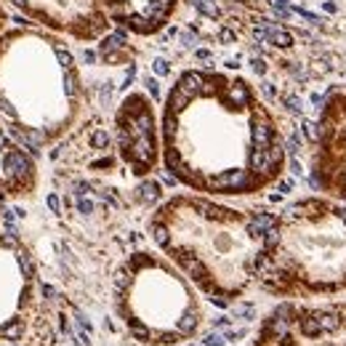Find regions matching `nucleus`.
Listing matches in <instances>:
<instances>
[{
    "label": "nucleus",
    "instance_id": "11",
    "mask_svg": "<svg viewBox=\"0 0 346 346\" xmlns=\"http://www.w3.org/2000/svg\"><path fill=\"white\" fill-rule=\"evenodd\" d=\"M274 43L282 45V48H285V45H290L293 40H290V35H288V32H274Z\"/></svg>",
    "mask_w": 346,
    "mask_h": 346
},
{
    "label": "nucleus",
    "instance_id": "1",
    "mask_svg": "<svg viewBox=\"0 0 346 346\" xmlns=\"http://www.w3.org/2000/svg\"><path fill=\"white\" fill-rule=\"evenodd\" d=\"M163 163L173 181L210 195H250L280 176L285 147L245 80L189 69L163 112Z\"/></svg>",
    "mask_w": 346,
    "mask_h": 346
},
{
    "label": "nucleus",
    "instance_id": "4",
    "mask_svg": "<svg viewBox=\"0 0 346 346\" xmlns=\"http://www.w3.org/2000/svg\"><path fill=\"white\" fill-rule=\"evenodd\" d=\"M274 296H330L346 290V208L298 200L277 216V243L258 274Z\"/></svg>",
    "mask_w": 346,
    "mask_h": 346
},
{
    "label": "nucleus",
    "instance_id": "3",
    "mask_svg": "<svg viewBox=\"0 0 346 346\" xmlns=\"http://www.w3.org/2000/svg\"><path fill=\"white\" fill-rule=\"evenodd\" d=\"M77 101V62L56 32L11 24L0 35V117L32 154L72 125Z\"/></svg>",
    "mask_w": 346,
    "mask_h": 346
},
{
    "label": "nucleus",
    "instance_id": "7",
    "mask_svg": "<svg viewBox=\"0 0 346 346\" xmlns=\"http://www.w3.org/2000/svg\"><path fill=\"white\" fill-rule=\"evenodd\" d=\"M3 3L21 14L30 24L56 35H69L83 43L101 38L112 24L107 0H3Z\"/></svg>",
    "mask_w": 346,
    "mask_h": 346
},
{
    "label": "nucleus",
    "instance_id": "2",
    "mask_svg": "<svg viewBox=\"0 0 346 346\" xmlns=\"http://www.w3.org/2000/svg\"><path fill=\"white\" fill-rule=\"evenodd\" d=\"M277 216L243 213L205 197H173L154 213L152 240L213 304L226 306L267 261V232Z\"/></svg>",
    "mask_w": 346,
    "mask_h": 346
},
{
    "label": "nucleus",
    "instance_id": "10",
    "mask_svg": "<svg viewBox=\"0 0 346 346\" xmlns=\"http://www.w3.org/2000/svg\"><path fill=\"white\" fill-rule=\"evenodd\" d=\"M8 27H11V14H8V6L0 0V35H3Z\"/></svg>",
    "mask_w": 346,
    "mask_h": 346
},
{
    "label": "nucleus",
    "instance_id": "5",
    "mask_svg": "<svg viewBox=\"0 0 346 346\" xmlns=\"http://www.w3.org/2000/svg\"><path fill=\"white\" fill-rule=\"evenodd\" d=\"M115 309L130 336L149 346H176L192 338L202 322V309L187 282L144 250L117 269Z\"/></svg>",
    "mask_w": 346,
    "mask_h": 346
},
{
    "label": "nucleus",
    "instance_id": "8",
    "mask_svg": "<svg viewBox=\"0 0 346 346\" xmlns=\"http://www.w3.org/2000/svg\"><path fill=\"white\" fill-rule=\"evenodd\" d=\"M115 125V141L120 157L130 165L136 176H147L157 163V125H154L152 104L149 99H144V93H130L123 101Z\"/></svg>",
    "mask_w": 346,
    "mask_h": 346
},
{
    "label": "nucleus",
    "instance_id": "6",
    "mask_svg": "<svg viewBox=\"0 0 346 346\" xmlns=\"http://www.w3.org/2000/svg\"><path fill=\"white\" fill-rule=\"evenodd\" d=\"M253 346H346V301L280 304L267 314Z\"/></svg>",
    "mask_w": 346,
    "mask_h": 346
},
{
    "label": "nucleus",
    "instance_id": "9",
    "mask_svg": "<svg viewBox=\"0 0 346 346\" xmlns=\"http://www.w3.org/2000/svg\"><path fill=\"white\" fill-rule=\"evenodd\" d=\"M38 184V165L32 152L11 134L0 117V200H21Z\"/></svg>",
    "mask_w": 346,
    "mask_h": 346
}]
</instances>
